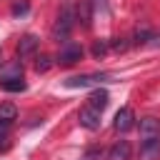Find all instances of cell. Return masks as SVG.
Wrapping results in <instances>:
<instances>
[{
    "label": "cell",
    "mask_w": 160,
    "mask_h": 160,
    "mask_svg": "<svg viewBox=\"0 0 160 160\" xmlns=\"http://www.w3.org/2000/svg\"><path fill=\"white\" fill-rule=\"evenodd\" d=\"M72 28H75V8H72V2H65V5L60 8V15H58V22H55V30H52L55 40H58V42L65 40Z\"/></svg>",
    "instance_id": "1"
},
{
    "label": "cell",
    "mask_w": 160,
    "mask_h": 160,
    "mask_svg": "<svg viewBox=\"0 0 160 160\" xmlns=\"http://www.w3.org/2000/svg\"><path fill=\"white\" fill-rule=\"evenodd\" d=\"M80 58H82V48H80L78 42H62L60 55H58L60 65H75Z\"/></svg>",
    "instance_id": "2"
},
{
    "label": "cell",
    "mask_w": 160,
    "mask_h": 160,
    "mask_svg": "<svg viewBox=\"0 0 160 160\" xmlns=\"http://www.w3.org/2000/svg\"><path fill=\"white\" fill-rule=\"evenodd\" d=\"M100 118H102V112L95 110V108H90V105H85V108L80 110V115H78V120H80V125H82L85 130H98L100 122H102Z\"/></svg>",
    "instance_id": "3"
},
{
    "label": "cell",
    "mask_w": 160,
    "mask_h": 160,
    "mask_svg": "<svg viewBox=\"0 0 160 160\" xmlns=\"http://www.w3.org/2000/svg\"><path fill=\"white\" fill-rule=\"evenodd\" d=\"M115 130L118 132H128L132 125H135V112H132V108H120L118 112H115Z\"/></svg>",
    "instance_id": "4"
},
{
    "label": "cell",
    "mask_w": 160,
    "mask_h": 160,
    "mask_svg": "<svg viewBox=\"0 0 160 160\" xmlns=\"http://www.w3.org/2000/svg\"><path fill=\"white\" fill-rule=\"evenodd\" d=\"M138 128H140V138H142V140H150V138H160V120H158V118H152V115L142 118Z\"/></svg>",
    "instance_id": "5"
},
{
    "label": "cell",
    "mask_w": 160,
    "mask_h": 160,
    "mask_svg": "<svg viewBox=\"0 0 160 160\" xmlns=\"http://www.w3.org/2000/svg\"><path fill=\"white\" fill-rule=\"evenodd\" d=\"M108 75L105 72H95V75H75V78H68L65 85L68 88H88V85H95L100 80H105Z\"/></svg>",
    "instance_id": "6"
},
{
    "label": "cell",
    "mask_w": 160,
    "mask_h": 160,
    "mask_svg": "<svg viewBox=\"0 0 160 160\" xmlns=\"http://www.w3.org/2000/svg\"><path fill=\"white\" fill-rule=\"evenodd\" d=\"M160 158V138L142 140L140 145V160H158Z\"/></svg>",
    "instance_id": "7"
},
{
    "label": "cell",
    "mask_w": 160,
    "mask_h": 160,
    "mask_svg": "<svg viewBox=\"0 0 160 160\" xmlns=\"http://www.w3.org/2000/svg\"><path fill=\"white\" fill-rule=\"evenodd\" d=\"M38 45H40V40H38L32 32H28V35H22L20 42H18V55H20V58H28V55H32V52L38 50Z\"/></svg>",
    "instance_id": "8"
},
{
    "label": "cell",
    "mask_w": 160,
    "mask_h": 160,
    "mask_svg": "<svg viewBox=\"0 0 160 160\" xmlns=\"http://www.w3.org/2000/svg\"><path fill=\"white\" fill-rule=\"evenodd\" d=\"M130 155H132V148H130V142H128V140H118V142L110 148V152H108V160H130Z\"/></svg>",
    "instance_id": "9"
},
{
    "label": "cell",
    "mask_w": 160,
    "mask_h": 160,
    "mask_svg": "<svg viewBox=\"0 0 160 160\" xmlns=\"http://www.w3.org/2000/svg\"><path fill=\"white\" fill-rule=\"evenodd\" d=\"M108 102H110V95H108V90H100V88H98V90H92V92H90V98H88V105H90V108H95V110H100V112L108 108Z\"/></svg>",
    "instance_id": "10"
},
{
    "label": "cell",
    "mask_w": 160,
    "mask_h": 160,
    "mask_svg": "<svg viewBox=\"0 0 160 160\" xmlns=\"http://www.w3.org/2000/svg\"><path fill=\"white\" fill-rule=\"evenodd\" d=\"M18 78H22V65H20V60L8 62V65L0 68V82H5V80H18Z\"/></svg>",
    "instance_id": "11"
},
{
    "label": "cell",
    "mask_w": 160,
    "mask_h": 160,
    "mask_svg": "<svg viewBox=\"0 0 160 160\" xmlns=\"http://www.w3.org/2000/svg\"><path fill=\"white\" fill-rule=\"evenodd\" d=\"M18 118V108L12 105V102H0V122H12Z\"/></svg>",
    "instance_id": "12"
},
{
    "label": "cell",
    "mask_w": 160,
    "mask_h": 160,
    "mask_svg": "<svg viewBox=\"0 0 160 160\" xmlns=\"http://www.w3.org/2000/svg\"><path fill=\"white\" fill-rule=\"evenodd\" d=\"M0 88H2V90H8V92H22L28 85H25V80H22V78H18V80H5V82H0Z\"/></svg>",
    "instance_id": "13"
},
{
    "label": "cell",
    "mask_w": 160,
    "mask_h": 160,
    "mask_svg": "<svg viewBox=\"0 0 160 160\" xmlns=\"http://www.w3.org/2000/svg\"><path fill=\"white\" fill-rule=\"evenodd\" d=\"M50 68H52V60H50L48 55H40V58L35 60V70H38V72H48Z\"/></svg>",
    "instance_id": "14"
},
{
    "label": "cell",
    "mask_w": 160,
    "mask_h": 160,
    "mask_svg": "<svg viewBox=\"0 0 160 160\" xmlns=\"http://www.w3.org/2000/svg\"><path fill=\"white\" fill-rule=\"evenodd\" d=\"M30 10V5H28V0H18L15 5H12V15H25Z\"/></svg>",
    "instance_id": "15"
},
{
    "label": "cell",
    "mask_w": 160,
    "mask_h": 160,
    "mask_svg": "<svg viewBox=\"0 0 160 160\" xmlns=\"http://www.w3.org/2000/svg\"><path fill=\"white\" fill-rule=\"evenodd\" d=\"M105 52H108V42H105V40H98V42L92 45V55H95V58H102Z\"/></svg>",
    "instance_id": "16"
},
{
    "label": "cell",
    "mask_w": 160,
    "mask_h": 160,
    "mask_svg": "<svg viewBox=\"0 0 160 160\" xmlns=\"http://www.w3.org/2000/svg\"><path fill=\"white\" fill-rule=\"evenodd\" d=\"M110 48L122 52V50H128V42H125V40H112V42H110Z\"/></svg>",
    "instance_id": "17"
},
{
    "label": "cell",
    "mask_w": 160,
    "mask_h": 160,
    "mask_svg": "<svg viewBox=\"0 0 160 160\" xmlns=\"http://www.w3.org/2000/svg\"><path fill=\"white\" fill-rule=\"evenodd\" d=\"M8 130H10V125H8V122H0V140L8 138Z\"/></svg>",
    "instance_id": "18"
},
{
    "label": "cell",
    "mask_w": 160,
    "mask_h": 160,
    "mask_svg": "<svg viewBox=\"0 0 160 160\" xmlns=\"http://www.w3.org/2000/svg\"><path fill=\"white\" fill-rule=\"evenodd\" d=\"M95 158H98V150H88V155L82 160H95Z\"/></svg>",
    "instance_id": "19"
}]
</instances>
